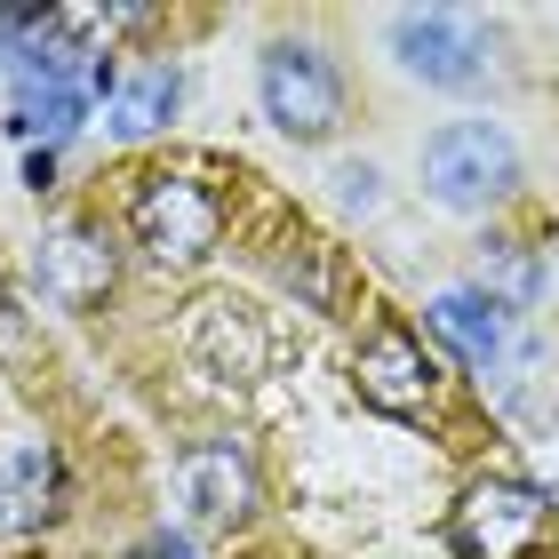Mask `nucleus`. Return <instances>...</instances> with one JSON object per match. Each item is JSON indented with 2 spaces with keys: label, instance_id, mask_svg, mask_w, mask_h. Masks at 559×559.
Segmentation results:
<instances>
[{
  "label": "nucleus",
  "instance_id": "39448f33",
  "mask_svg": "<svg viewBox=\"0 0 559 559\" xmlns=\"http://www.w3.org/2000/svg\"><path fill=\"white\" fill-rule=\"evenodd\" d=\"M33 280L57 312H96L120 280V248L105 233V216H57L40 233V257H33Z\"/></svg>",
  "mask_w": 559,
  "mask_h": 559
},
{
  "label": "nucleus",
  "instance_id": "9d476101",
  "mask_svg": "<svg viewBox=\"0 0 559 559\" xmlns=\"http://www.w3.org/2000/svg\"><path fill=\"white\" fill-rule=\"evenodd\" d=\"M64 503V464L48 440H24L0 455V536H33V527L57 520Z\"/></svg>",
  "mask_w": 559,
  "mask_h": 559
},
{
  "label": "nucleus",
  "instance_id": "20e7f679",
  "mask_svg": "<svg viewBox=\"0 0 559 559\" xmlns=\"http://www.w3.org/2000/svg\"><path fill=\"white\" fill-rule=\"evenodd\" d=\"M551 536V496L536 479H512V472H488L455 496V520H448V544L455 559H536Z\"/></svg>",
  "mask_w": 559,
  "mask_h": 559
},
{
  "label": "nucleus",
  "instance_id": "dca6fc26",
  "mask_svg": "<svg viewBox=\"0 0 559 559\" xmlns=\"http://www.w3.org/2000/svg\"><path fill=\"white\" fill-rule=\"evenodd\" d=\"M344 209H376V168H344Z\"/></svg>",
  "mask_w": 559,
  "mask_h": 559
},
{
  "label": "nucleus",
  "instance_id": "4468645a",
  "mask_svg": "<svg viewBox=\"0 0 559 559\" xmlns=\"http://www.w3.org/2000/svg\"><path fill=\"white\" fill-rule=\"evenodd\" d=\"M81 112H88V96L64 88V81H24V88H16V136L64 144L72 129H81Z\"/></svg>",
  "mask_w": 559,
  "mask_h": 559
},
{
  "label": "nucleus",
  "instance_id": "f257e3e1",
  "mask_svg": "<svg viewBox=\"0 0 559 559\" xmlns=\"http://www.w3.org/2000/svg\"><path fill=\"white\" fill-rule=\"evenodd\" d=\"M416 168H424V192L455 216H488L496 200L520 192V144L496 120H448V129H431Z\"/></svg>",
  "mask_w": 559,
  "mask_h": 559
},
{
  "label": "nucleus",
  "instance_id": "f3484780",
  "mask_svg": "<svg viewBox=\"0 0 559 559\" xmlns=\"http://www.w3.org/2000/svg\"><path fill=\"white\" fill-rule=\"evenodd\" d=\"M136 559H192V544H185V536H168V527H152V536L136 544Z\"/></svg>",
  "mask_w": 559,
  "mask_h": 559
},
{
  "label": "nucleus",
  "instance_id": "f03ea898",
  "mask_svg": "<svg viewBox=\"0 0 559 559\" xmlns=\"http://www.w3.org/2000/svg\"><path fill=\"white\" fill-rule=\"evenodd\" d=\"M129 233L160 272H192V264H209L216 240H224V200L200 185L192 168H160V176H144L136 200H129Z\"/></svg>",
  "mask_w": 559,
  "mask_h": 559
},
{
  "label": "nucleus",
  "instance_id": "7ed1b4c3",
  "mask_svg": "<svg viewBox=\"0 0 559 559\" xmlns=\"http://www.w3.org/2000/svg\"><path fill=\"white\" fill-rule=\"evenodd\" d=\"M257 96H264V120L296 144H328L344 129V72L328 64V48H312V40H264Z\"/></svg>",
  "mask_w": 559,
  "mask_h": 559
},
{
  "label": "nucleus",
  "instance_id": "423d86ee",
  "mask_svg": "<svg viewBox=\"0 0 559 559\" xmlns=\"http://www.w3.org/2000/svg\"><path fill=\"white\" fill-rule=\"evenodd\" d=\"M185 352H192V368L209 376V384H257L264 360H272V328L257 304H240V296H200L192 312H185Z\"/></svg>",
  "mask_w": 559,
  "mask_h": 559
},
{
  "label": "nucleus",
  "instance_id": "6e6552de",
  "mask_svg": "<svg viewBox=\"0 0 559 559\" xmlns=\"http://www.w3.org/2000/svg\"><path fill=\"white\" fill-rule=\"evenodd\" d=\"M352 376H360V400L384 416H431V392H440V368H431V352L416 328L400 320H376L360 360H352Z\"/></svg>",
  "mask_w": 559,
  "mask_h": 559
},
{
  "label": "nucleus",
  "instance_id": "f8f14e48",
  "mask_svg": "<svg viewBox=\"0 0 559 559\" xmlns=\"http://www.w3.org/2000/svg\"><path fill=\"white\" fill-rule=\"evenodd\" d=\"M176 105H185V81H176V64H136V72H120V81H112L105 120H112L120 144H144V136H160L168 120H176Z\"/></svg>",
  "mask_w": 559,
  "mask_h": 559
},
{
  "label": "nucleus",
  "instance_id": "1a4fd4ad",
  "mask_svg": "<svg viewBox=\"0 0 559 559\" xmlns=\"http://www.w3.org/2000/svg\"><path fill=\"white\" fill-rule=\"evenodd\" d=\"M176 503L200 527H240L257 512V464H248L240 440H192L176 455Z\"/></svg>",
  "mask_w": 559,
  "mask_h": 559
},
{
  "label": "nucleus",
  "instance_id": "9b49d317",
  "mask_svg": "<svg viewBox=\"0 0 559 559\" xmlns=\"http://www.w3.org/2000/svg\"><path fill=\"white\" fill-rule=\"evenodd\" d=\"M472 296L488 304L496 320L536 312V296H544V257H536L520 233H488V240L472 248Z\"/></svg>",
  "mask_w": 559,
  "mask_h": 559
},
{
  "label": "nucleus",
  "instance_id": "a211bd4d",
  "mask_svg": "<svg viewBox=\"0 0 559 559\" xmlns=\"http://www.w3.org/2000/svg\"><path fill=\"white\" fill-rule=\"evenodd\" d=\"M24 185H33V192H57V160H48V152H24Z\"/></svg>",
  "mask_w": 559,
  "mask_h": 559
},
{
  "label": "nucleus",
  "instance_id": "2eb2a0df",
  "mask_svg": "<svg viewBox=\"0 0 559 559\" xmlns=\"http://www.w3.org/2000/svg\"><path fill=\"white\" fill-rule=\"evenodd\" d=\"M280 272H288V288H304V296L320 304V312H328V304H336V248L304 240V248H296V257L280 264Z\"/></svg>",
  "mask_w": 559,
  "mask_h": 559
},
{
  "label": "nucleus",
  "instance_id": "0eeeda50",
  "mask_svg": "<svg viewBox=\"0 0 559 559\" xmlns=\"http://www.w3.org/2000/svg\"><path fill=\"white\" fill-rule=\"evenodd\" d=\"M392 57L424 88H472L488 72V33L455 9H408V16H392Z\"/></svg>",
  "mask_w": 559,
  "mask_h": 559
},
{
  "label": "nucleus",
  "instance_id": "ddd939ff",
  "mask_svg": "<svg viewBox=\"0 0 559 559\" xmlns=\"http://www.w3.org/2000/svg\"><path fill=\"white\" fill-rule=\"evenodd\" d=\"M424 320H431V336H440V344H448L472 376H496V368H503V320H496L472 288L431 296V312H424Z\"/></svg>",
  "mask_w": 559,
  "mask_h": 559
}]
</instances>
